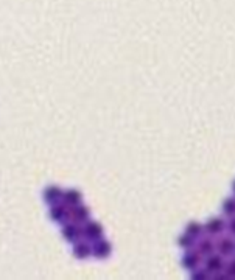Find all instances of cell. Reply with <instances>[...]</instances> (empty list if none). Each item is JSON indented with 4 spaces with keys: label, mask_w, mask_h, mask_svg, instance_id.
<instances>
[{
    "label": "cell",
    "mask_w": 235,
    "mask_h": 280,
    "mask_svg": "<svg viewBox=\"0 0 235 280\" xmlns=\"http://www.w3.org/2000/svg\"><path fill=\"white\" fill-rule=\"evenodd\" d=\"M86 233L89 236H92V238H95V236H100L101 235V228L92 223V224H89L88 228H86Z\"/></svg>",
    "instance_id": "1"
}]
</instances>
